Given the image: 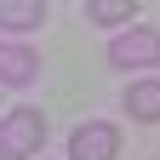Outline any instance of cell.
<instances>
[{
  "label": "cell",
  "mask_w": 160,
  "mask_h": 160,
  "mask_svg": "<svg viewBox=\"0 0 160 160\" xmlns=\"http://www.w3.org/2000/svg\"><path fill=\"white\" fill-rule=\"evenodd\" d=\"M109 63L114 69H154L160 63V29H120L109 40Z\"/></svg>",
  "instance_id": "obj_2"
},
{
  "label": "cell",
  "mask_w": 160,
  "mask_h": 160,
  "mask_svg": "<svg viewBox=\"0 0 160 160\" xmlns=\"http://www.w3.org/2000/svg\"><path fill=\"white\" fill-rule=\"evenodd\" d=\"M126 114L132 120H160V80H132L126 86Z\"/></svg>",
  "instance_id": "obj_6"
},
{
  "label": "cell",
  "mask_w": 160,
  "mask_h": 160,
  "mask_svg": "<svg viewBox=\"0 0 160 160\" xmlns=\"http://www.w3.org/2000/svg\"><path fill=\"white\" fill-rule=\"evenodd\" d=\"M34 80H40V57L29 46L0 40V86H34Z\"/></svg>",
  "instance_id": "obj_4"
},
{
  "label": "cell",
  "mask_w": 160,
  "mask_h": 160,
  "mask_svg": "<svg viewBox=\"0 0 160 160\" xmlns=\"http://www.w3.org/2000/svg\"><path fill=\"white\" fill-rule=\"evenodd\" d=\"M86 12L97 17V23H109V29H114V23H126V29H132V6H114V0H97V6H86Z\"/></svg>",
  "instance_id": "obj_7"
},
{
  "label": "cell",
  "mask_w": 160,
  "mask_h": 160,
  "mask_svg": "<svg viewBox=\"0 0 160 160\" xmlns=\"http://www.w3.org/2000/svg\"><path fill=\"white\" fill-rule=\"evenodd\" d=\"M46 143V114L40 109H12L0 120V160H23Z\"/></svg>",
  "instance_id": "obj_1"
},
{
  "label": "cell",
  "mask_w": 160,
  "mask_h": 160,
  "mask_svg": "<svg viewBox=\"0 0 160 160\" xmlns=\"http://www.w3.org/2000/svg\"><path fill=\"white\" fill-rule=\"evenodd\" d=\"M46 6L40 0H0V29L6 34H23V29H40Z\"/></svg>",
  "instance_id": "obj_5"
},
{
  "label": "cell",
  "mask_w": 160,
  "mask_h": 160,
  "mask_svg": "<svg viewBox=\"0 0 160 160\" xmlns=\"http://www.w3.org/2000/svg\"><path fill=\"white\" fill-rule=\"evenodd\" d=\"M114 149H120V137H114L109 120H86L69 137V160H114Z\"/></svg>",
  "instance_id": "obj_3"
}]
</instances>
